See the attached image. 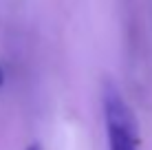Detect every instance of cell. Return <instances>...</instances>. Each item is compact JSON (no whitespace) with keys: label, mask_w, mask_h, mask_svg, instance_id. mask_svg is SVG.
<instances>
[{"label":"cell","mask_w":152,"mask_h":150,"mask_svg":"<svg viewBox=\"0 0 152 150\" xmlns=\"http://www.w3.org/2000/svg\"><path fill=\"white\" fill-rule=\"evenodd\" d=\"M27 150H42V148H40V143H31Z\"/></svg>","instance_id":"2"},{"label":"cell","mask_w":152,"mask_h":150,"mask_svg":"<svg viewBox=\"0 0 152 150\" xmlns=\"http://www.w3.org/2000/svg\"><path fill=\"white\" fill-rule=\"evenodd\" d=\"M104 119L110 150H139V126L134 113L113 84L104 86Z\"/></svg>","instance_id":"1"},{"label":"cell","mask_w":152,"mask_h":150,"mask_svg":"<svg viewBox=\"0 0 152 150\" xmlns=\"http://www.w3.org/2000/svg\"><path fill=\"white\" fill-rule=\"evenodd\" d=\"M2 82H4V71H2V66H0V86H2Z\"/></svg>","instance_id":"3"}]
</instances>
